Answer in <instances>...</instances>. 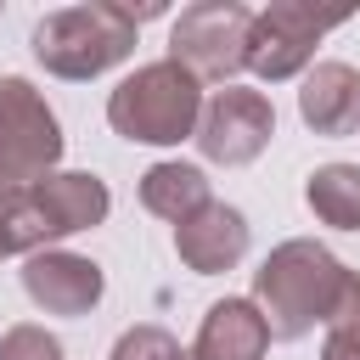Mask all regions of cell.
I'll use <instances>...</instances> for the list:
<instances>
[{
	"mask_svg": "<svg viewBox=\"0 0 360 360\" xmlns=\"http://www.w3.org/2000/svg\"><path fill=\"white\" fill-rule=\"evenodd\" d=\"M343 287H349V270L309 236L281 242L253 270V304H259L270 338H287V343L315 332V326H326L338 298H343Z\"/></svg>",
	"mask_w": 360,
	"mask_h": 360,
	"instance_id": "1",
	"label": "cell"
},
{
	"mask_svg": "<svg viewBox=\"0 0 360 360\" xmlns=\"http://www.w3.org/2000/svg\"><path fill=\"white\" fill-rule=\"evenodd\" d=\"M135 34H141V22L129 17V6L90 0V6L45 11L28 34V45H34L39 68L56 79H101L107 68H118L135 51Z\"/></svg>",
	"mask_w": 360,
	"mask_h": 360,
	"instance_id": "2",
	"label": "cell"
},
{
	"mask_svg": "<svg viewBox=\"0 0 360 360\" xmlns=\"http://www.w3.org/2000/svg\"><path fill=\"white\" fill-rule=\"evenodd\" d=\"M197 118H202V84L169 56L135 68L107 96V124L141 146H174V141L197 135Z\"/></svg>",
	"mask_w": 360,
	"mask_h": 360,
	"instance_id": "3",
	"label": "cell"
},
{
	"mask_svg": "<svg viewBox=\"0 0 360 360\" xmlns=\"http://www.w3.org/2000/svg\"><path fill=\"white\" fill-rule=\"evenodd\" d=\"M107 186L96 174H45L39 186H28L22 197H11L0 208V225H6V248L11 253H45L51 242L73 236V231H90L107 219Z\"/></svg>",
	"mask_w": 360,
	"mask_h": 360,
	"instance_id": "4",
	"label": "cell"
},
{
	"mask_svg": "<svg viewBox=\"0 0 360 360\" xmlns=\"http://www.w3.org/2000/svg\"><path fill=\"white\" fill-rule=\"evenodd\" d=\"M56 158H62L56 112L28 79L6 73L0 79V208L28 186H39L45 174H56Z\"/></svg>",
	"mask_w": 360,
	"mask_h": 360,
	"instance_id": "5",
	"label": "cell"
},
{
	"mask_svg": "<svg viewBox=\"0 0 360 360\" xmlns=\"http://www.w3.org/2000/svg\"><path fill=\"white\" fill-rule=\"evenodd\" d=\"M248 34H253V11L236 0H197L174 17L169 28V62H180L197 84L214 79H236L248 68Z\"/></svg>",
	"mask_w": 360,
	"mask_h": 360,
	"instance_id": "6",
	"label": "cell"
},
{
	"mask_svg": "<svg viewBox=\"0 0 360 360\" xmlns=\"http://www.w3.org/2000/svg\"><path fill=\"white\" fill-rule=\"evenodd\" d=\"M276 135V107L264 90H242V84H225L202 101V118H197V146L208 163H225V169H242L253 163Z\"/></svg>",
	"mask_w": 360,
	"mask_h": 360,
	"instance_id": "7",
	"label": "cell"
},
{
	"mask_svg": "<svg viewBox=\"0 0 360 360\" xmlns=\"http://www.w3.org/2000/svg\"><path fill=\"white\" fill-rule=\"evenodd\" d=\"M343 17H321L309 6H292V0H276L264 11H253V34H248V68L264 79V84H281L292 73L309 68L315 45L326 28H338Z\"/></svg>",
	"mask_w": 360,
	"mask_h": 360,
	"instance_id": "8",
	"label": "cell"
},
{
	"mask_svg": "<svg viewBox=\"0 0 360 360\" xmlns=\"http://www.w3.org/2000/svg\"><path fill=\"white\" fill-rule=\"evenodd\" d=\"M22 292L45 309V315H90L107 292V276L96 259L84 253H62V248H45V253H28L22 259Z\"/></svg>",
	"mask_w": 360,
	"mask_h": 360,
	"instance_id": "9",
	"label": "cell"
},
{
	"mask_svg": "<svg viewBox=\"0 0 360 360\" xmlns=\"http://www.w3.org/2000/svg\"><path fill=\"white\" fill-rule=\"evenodd\" d=\"M174 253L197 276H219V270L242 264V253H248V219H242V208L208 202L202 214H191L186 225H174Z\"/></svg>",
	"mask_w": 360,
	"mask_h": 360,
	"instance_id": "10",
	"label": "cell"
},
{
	"mask_svg": "<svg viewBox=\"0 0 360 360\" xmlns=\"http://www.w3.org/2000/svg\"><path fill=\"white\" fill-rule=\"evenodd\" d=\"M264 349H270V326H264L259 304L219 298V304H208V315L197 326L191 360H264Z\"/></svg>",
	"mask_w": 360,
	"mask_h": 360,
	"instance_id": "11",
	"label": "cell"
},
{
	"mask_svg": "<svg viewBox=\"0 0 360 360\" xmlns=\"http://www.w3.org/2000/svg\"><path fill=\"white\" fill-rule=\"evenodd\" d=\"M298 118L326 141L354 135L360 129V73L349 62H321L298 90Z\"/></svg>",
	"mask_w": 360,
	"mask_h": 360,
	"instance_id": "12",
	"label": "cell"
},
{
	"mask_svg": "<svg viewBox=\"0 0 360 360\" xmlns=\"http://www.w3.org/2000/svg\"><path fill=\"white\" fill-rule=\"evenodd\" d=\"M214 197H208V174L197 163H152L141 174V208L158 214V219H174L186 225L191 214H202Z\"/></svg>",
	"mask_w": 360,
	"mask_h": 360,
	"instance_id": "13",
	"label": "cell"
},
{
	"mask_svg": "<svg viewBox=\"0 0 360 360\" xmlns=\"http://www.w3.org/2000/svg\"><path fill=\"white\" fill-rule=\"evenodd\" d=\"M304 202L321 225L360 231V163H321L304 186Z\"/></svg>",
	"mask_w": 360,
	"mask_h": 360,
	"instance_id": "14",
	"label": "cell"
},
{
	"mask_svg": "<svg viewBox=\"0 0 360 360\" xmlns=\"http://www.w3.org/2000/svg\"><path fill=\"white\" fill-rule=\"evenodd\" d=\"M321 360H360V276L349 270V287L326 321V343H321Z\"/></svg>",
	"mask_w": 360,
	"mask_h": 360,
	"instance_id": "15",
	"label": "cell"
},
{
	"mask_svg": "<svg viewBox=\"0 0 360 360\" xmlns=\"http://www.w3.org/2000/svg\"><path fill=\"white\" fill-rule=\"evenodd\" d=\"M112 360H186V349L163 332V326H129L112 343Z\"/></svg>",
	"mask_w": 360,
	"mask_h": 360,
	"instance_id": "16",
	"label": "cell"
},
{
	"mask_svg": "<svg viewBox=\"0 0 360 360\" xmlns=\"http://www.w3.org/2000/svg\"><path fill=\"white\" fill-rule=\"evenodd\" d=\"M0 360H62V343L45 326H11L0 338Z\"/></svg>",
	"mask_w": 360,
	"mask_h": 360,
	"instance_id": "17",
	"label": "cell"
},
{
	"mask_svg": "<svg viewBox=\"0 0 360 360\" xmlns=\"http://www.w3.org/2000/svg\"><path fill=\"white\" fill-rule=\"evenodd\" d=\"M6 253H11V248H6V225H0V259H6Z\"/></svg>",
	"mask_w": 360,
	"mask_h": 360,
	"instance_id": "18",
	"label": "cell"
},
{
	"mask_svg": "<svg viewBox=\"0 0 360 360\" xmlns=\"http://www.w3.org/2000/svg\"><path fill=\"white\" fill-rule=\"evenodd\" d=\"M186 360H191V354H186Z\"/></svg>",
	"mask_w": 360,
	"mask_h": 360,
	"instance_id": "19",
	"label": "cell"
}]
</instances>
